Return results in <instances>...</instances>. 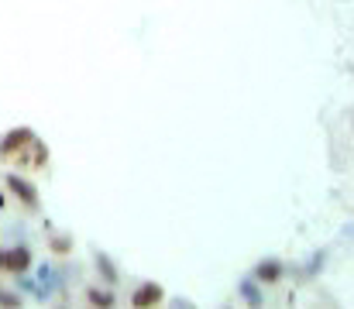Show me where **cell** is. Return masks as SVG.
Returning a JSON list of instances; mask_svg holds the SVG:
<instances>
[{
	"mask_svg": "<svg viewBox=\"0 0 354 309\" xmlns=\"http://www.w3.org/2000/svg\"><path fill=\"white\" fill-rule=\"evenodd\" d=\"M162 296H165V289H162L158 282H145V285L134 289L131 303H134V309H151L155 303H162Z\"/></svg>",
	"mask_w": 354,
	"mask_h": 309,
	"instance_id": "7a4b0ae2",
	"label": "cell"
},
{
	"mask_svg": "<svg viewBox=\"0 0 354 309\" xmlns=\"http://www.w3.org/2000/svg\"><path fill=\"white\" fill-rule=\"evenodd\" d=\"M258 275H261V279L268 282V279H279L282 272H279V265H272V261H268V265H261V272H258Z\"/></svg>",
	"mask_w": 354,
	"mask_h": 309,
	"instance_id": "8992f818",
	"label": "cell"
},
{
	"mask_svg": "<svg viewBox=\"0 0 354 309\" xmlns=\"http://www.w3.org/2000/svg\"><path fill=\"white\" fill-rule=\"evenodd\" d=\"M28 265H31L28 247H10V251H0V272H24Z\"/></svg>",
	"mask_w": 354,
	"mask_h": 309,
	"instance_id": "3957f363",
	"label": "cell"
},
{
	"mask_svg": "<svg viewBox=\"0 0 354 309\" xmlns=\"http://www.w3.org/2000/svg\"><path fill=\"white\" fill-rule=\"evenodd\" d=\"M7 186H10V189H14V193H17L24 203H31V209H38V196H35V189H31V186H24L17 176H10V179H7Z\"/></svg>",
	"mask_w": 354,
	"mask_h": 309,
	"instance_id": "277c9868",
	"label": "cell"
},
{
	"mask_svg": "<svg viewBox=\"0 0 354 309\" xmlns=\"http://www.w3.org/2000/svg\"><path fill=\"white\" fill-rule=\"evenodd\" d=\"M31 141H35V134H31L28 127L10 131V134L0 141V158H3V162H17V155H28Z\"/></svg>",
	"mask_w": 354,
	"mask_h": 309,
	"instance_id": "6da1fadb",
	"label": "cell"
},
{
	"mask_svg": "<svg viewBox=\"0 0 354 309\" xmlns=\"http://www.w3.org/2000/svg\"><path fill=\"white\" fill-rule=\"evenodd\" d=\"M90 303H93L97 309H114V296H107V292L93 289V292H90Z\"/></svg>",
	"mask_w": 354,
	"mask_h": 309,
	"instance_id": "5b68a950",
	"label": "cell"
}]
</instances>
